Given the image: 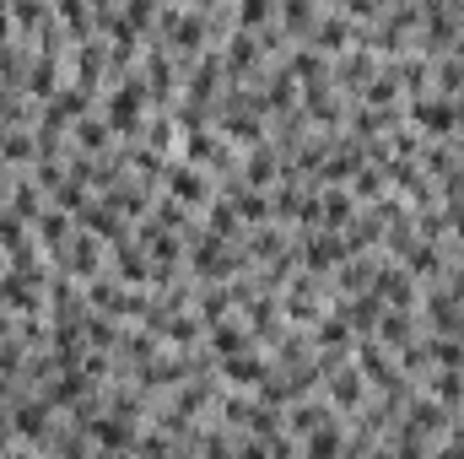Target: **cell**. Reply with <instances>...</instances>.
I'll list each match as a JSON object with an SVG mask.
<instances>
[{
	"mask_svg": "<svg viewBox=\"0 0 464 459\" xmlns=\"http://www.w3.org/2000/svg\"><path fill=\"white\" fill-rule=\"evenodd\" d=\"M454 281H459V287H454V292H459V298H464V270H459V276H454Z\"/></svg>",
	"mask_w": 464,
	"mask_h": 459,
	"instance_id": "83f0119b",
	"label": "cell"
},
{
	"mask_svg": "<svg viewBox=\"0 0 464 459\" xmlns=\"http://www.w3.org/2000/svg\"><path fill=\"white\" fill-rule=\"evenodd\" d=\"M27 93H38V98H49V93H54V54H44V60L33 65V76H27Z\"/></svg>",
	"mask_w": 464,
	"mask_h": 459,
	"instance_id": "e0dca14e",
	"label": "cell"
},
{
	"mask_svg": "<svg viewBox=\"0 0 464 459\" xmlns=\"http://www.w3.org/2000/svg\"><path fill=\"white\" fill-rule=\"evenodd\" d=\"M411 119H416V130H427V135H454L464 124V103L459 98H427V93H416L411 98Z\"/></svg>",
	"mask_w": 464,
	"mask_h": 459,
	"instance_id": "6da1fadb",
	"label": "cell"
},
{
	"mask_svg": "<svg viewBox=\"0 0 464 459\" xmlns=\"http://www.w3.org/2000/svg\"><path fill=\"white\" fill-rule=\"evenodd\" d=\"M76 141H82V146H87V151H98V146H109V119H103V124H98V119H76Z\"/></svg>",
	"mask_w": 464,
	"mask_h": 459,
	"instance_id": "2e32d148",
	"label": "cell"
},
{
	"mask_svg": "<svg viewBox=\"0 0 464 459\" xmlns=\"http://www.w3.org/2000/svg\"><path fill=\"white\" fill-rule=\"evenodd\" d=\"M54 11L71 22V38H87V5H82V0H60Z\"/></svg>",
	"mask_w": 464,
	"mask_h": 459,
	"instance_id": "ffe728a7",
	"label": "cell"
},
{
	"mask_svg": "<svg viewBox=\"0 0 464 459\" xmlns=\"http://www.w3.org/2000/svg\"><path fill=\"white\" fill-rule=\"evenodd\" d=\"M211 351H217V356L248 351V330H243L237 319H217V325H211Z\"/></svg>",
	"mask_w": 464,
	"mask_h": 459,
	"instance_id": "9c48e42d",
	"label": "cell"
},
{
	"mask_svg": "<svg viewBox=\"0 0 464 459\" xmlns=\"http://www.w3.org/2000/svg\"><path fill=\"white\" fill-rule=\"evenodd\" d=\"M270 11H276V0H243V5H237V22H243V27H265Z\"/></svg>",
	"mask_w": 464,
	"mask_h": 459,
	"instance_id": "44dd1931",
	"label": "cell"
},
{
	"mask_svg": "<svg viewBox=\"0 0 464 459\" xmlns=\"http://www.w3.org/2000/svg\"><path fill=\"white\" fill-rule=\"evenodd\" d=\"M351 44H356L351 16H330V22H319V33H314V49H319V54H341Z\"/></svg>",
	"mask_w": 464,
	"mask_h": 459,
	"instance_id": "52a82bcc",
	"label": "cell"
},
{
	"mask_svg": "<svg viewBox=\"0 0 464 459\" xmlns=\"http://www.w3.org/2000/svg\"><path fill=\"white\" fill-rule=\"evenodd\" d=\"M281 22H286V27H297V33H303V27H314V22H319V16H314V0H286V5H281Z\"/></svg>",
	"mask_w": 464,
	"mask_h": 459,
	"instance_id": "ac0fdd59",
	"label": "cell"
},
{
	"mask_svg": "<svg viewBox=\"0 0 464 459\" xmlns=\"http://www.w3.org/2000/svg\"><path fill=\"white\" fill-rule=\"evenodd\" d=\"M211 232H217V238H232V232H237V211H232V200H217V206H211Z\"/></svg>",
	"mask_w": 464,
	"mask_h": 459,
	"instance_id": "d6986e66",
	"label": "cell"
},
{
	"mask_svg": "<svg viewBox=\"0 0 464 459\" xmlns=\"http://www.w3.org/2000/svg\"><path fill=\"white\" fill-rule=\"evenodd\" d=\"M335 449H341L335 433H314V438H308V454H335Z\"/></svg>",
	"mask_w": 464,
	"mask_h": 459,
	"instance_id": "d4e9b609",
	"label": "cell"
},
{
	"mask_svg": "<svg viewBox=\"0 0 464 459\" xmlns=\"http://www.w3.org/2000/svg\"><path fill=\"white\" fill-rule=\"evenodd\" d=\"M82 330H87V346H114V341H119V336H114V325H109V319H87Z\"/></svg>",
	"mask_w": 464,
	"mask_h": 459,
	"instance_id": "cb8c5ba5",
	"label": "cell"
},
{
	"mask_svg": "<svg viewBox=\"0 0 464 459\" xmlns=\"http://www.w3.org/2000/svg\"><path fill=\"white\" fill-rule=\"evenodd\" d=\"M130 422H135V416H114V422H92V438H98L103 449H124V444H135V438H130Z\"/></svg>",
	"mask_w": 464,
	"mask_h": 459,
	"instance_id": "7c38bea8",
	"label": "cell"
},
{
	"mask_svg": "<svg viewBox=\"0 0 464 459\" xmlns=\"http://www.w3.org/2000/svg\"><path fill=\"white\" fill-rule=\"evenodd\" d=\"M372 292H378L383 303H394V308H411V303H416V276H411L405 265H389V270L372 276Z\"/></svg>",
	"mask_w": 464,
	"mask_h": 459,
	"instance_id": "3957f363",
	"label": "cell"
},
{
	"mask_svg": "<svg viewBox=\"0 0 464 459\" xmlns=\"http://www.w3.org/2000/svg\"><path fill=\"white\" fill-rule=\"evenodd\" d=\"M378 190H383L378 173H356V195H378Z\"/></svg>",
	"mask_w": 464,
	"mask_h": 459,
	"instance_id": "4316f807",
	"label": "cell"
},
{
	"mask_svg": "<svg viewBox=\"0 0 464 459\" xmlns=\"http://www.w3.org/2000/svg\"><path fill=\"white\" fill-rule=\"evenodd\" d=\"M319 200H324V206H319V222H324V228H346L351 217H356V211H351V195H341V190H324Z\"/></svg>",
	"mask_w": 464,
	"mask_h": 459,
	"instance_id": "8fae6325",
	"label": "cell"
},
{
	"mask_svg": "<svg viewBox=\"0 0 464 459\" xmlns=\"http://www.w3.org/2000/svg\"><path fill=\"white\" fill-rule=\"evenodd\" d=\"M432 400L459 405V400H464V378H459V373H449V367H438V373H432Z\"/></svg>",
	"mask_w": 464,
	"mask_h": 459,
	"instance_id": "4fadbf2b",
	"label": "cell"
},
{
	"mask_svg": "<svg viewBox=\"0 0 464 459\" xmlns=\"http://www.w3.org/2000/svg\"><path fill=\"white\" fill-rule=\"evenodd\" d=\"M378 330H383V346H411V308H405V314H400V308H394V314H383V325H378Z\"/></svg>",
	"mask_w": 464,
	"mask_h": 459,
	"instance_id": "5bb4252c",
	"label": "cell"
},
{
	"mask_svg": "<svg viewBox=\"0 0 464 459\" xmlns=\"http://www.w3.org/2000/svg\"><path fill=\"white\" fill-rule=\"evenodd\" d=\"M351 254H356V249H351L346 238H335V232H308V243H303V259H308L314 270H330V265H341Z\"/></svg>",
	"mask_w": 464,
	"mask_h": 459,
	"instance_id": "5b68a950",
	"label": "cell"
},
{
	"mask_svg": "<svg viewBox=\"0 0 464 459\" xmlns=\"http://www.w3.org/2000/svg\"><path fill=\"white\" fill-rule=\"evenodd\" d=\"M254 65H259V44H254V33H237L227 44V71L232 76H248Z\"/></svg>",
	"mask_w": 464,
	"mask_h": 459,
	"instance_id": "30bf717a",
	"label": "cell"
},
{
	"mask_svg": "<svg viewBox=\"0 0 464 459\" xmlns=\"http://www.w3.org/2000/svg\"><path fill=\"white\" fill-rule=\"evenodd\" d=\"M157 222L162 228H184V206H157Z\"/></svg>",
	"mask_w": 464,
	"mask_h": 459,
	"instance_id": "484cf974",
	"label": "cell"
},
{
	"mask_svg": "<svg viewBox=\"0 0 464 459\" xmlns=\"http://www.w3.org/2000/svg\"><path fill=\"white\" fill-rule=\"evenodd\" d=\"M270 179H276V157H270V151H254V157L243 162V184L259 190V184H270Z\"/></svg>",
	"mask_w": 464,
	"mask_h": 459,
	"instance_id": "9a60e30c",
	"label": "cell"
},
{
	"mask_svg": "<svg viewBox=\"0 0 464 459\" xmlns=\"http://www.w3.org/2000/svg\"><path fill=\"white\" fill-rule=\"evenodd\" d=\"M140 103H146V82H130V87H119L114 103H109V130L130 135V130L140 124Z\"/></svg>",
	"mask_w": 464,
	"mask_h": 459,
	"instance_id": "277c9868",
	"label": "cell"
},
{
	"mask_svg": "<svg viewBox=\"0 0 464 459\" xmlns=\"http://www.w3.org/2000/svg\"><path fill=\"white\" fill-rule=\"evenodd\" d=\"M324 384H330V400L351 411V405H362V373H351V367H335V373H324Z\"/></svg>",
	"mask_w": 464,
	"mask_h": 459,
	"instance_id": "ba28073f",
	"label": "cell"
},
{
	"mask_svg": "<svg viewBox=\"0 0 464 459\" xmlns=\"http://www.w3.org/2000/svg\"><path fill=\"white\" fill-rule=\"evenodd\" d=\"M227 303H232V287H227V292H222V287H217V292H206V298H200V319H211V325H217V319L227 314Z\"/></svg>",
	"mask_w": 464,
	"mask_h": 459,
	"instance_id": "7402d4cb",
	"label": "cell"
},
{
	"mask_svg": "<svg viewBox=\"0 0 464 459\" xmlns=\"http://www.w3.org/2000/svg\"><path fill=\"white\" fill-rule=\"evenodd\" d=\"M222 378L237 384V389H259V384L270 378V367H265L259 356H248V351H232V356H222Z\"/></svg>",
	"mask_w": 464,
	"mask_h": 459,
	"instance_id": "8992f818",
	"label": "cell"
},
{
	"mask_svg": "<svg viewBox=\"0 0 464 459\" xmlns=\"http://www.w3.org/2000/svg\"><path fill=\"white\" fill-rule=\"evenodd\" d=\"M162 184H168V200H184V206H206L211 200V179L200 168L173 162V168H162Z\"/></svg>",
	"mask_w": 464,
	"mask_h": 459,
	"instance_id": "7a4b0ae2",
	"label": "cell"
},
{
	"mask_svg": "<svg viewBox=\"0 0 464 459\" xmlns=\"http://www.w3.org/2000/svg\"><path fill=\"white\" fill-rule=\"evenodd\" d=\"M324 422H330L324 405H297V411H292V427H324Z\"/></svg>",
	"mask_w": 464,
	"mask_h": 459,
	"instance_id": "603a6c76",
	"label": "cell"
}]
</instances>
